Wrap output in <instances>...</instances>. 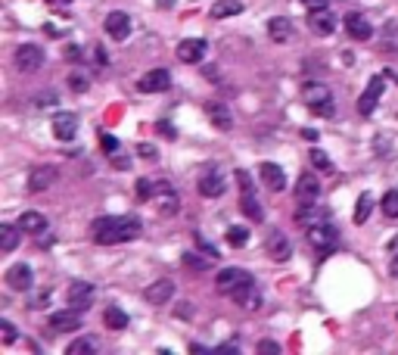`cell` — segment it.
Instances as JSON below:
<instances>
[{
  "label": "cell",
  "mask_w": 398,
  "mask_h": 355,
  "mask_svg": "<svg viewBox=\"0 0 398 355\" xmlns=\"http://www.w3.org/2000/svg\"><path fill=\"white\" fill-rule=\"evenodd\" d=\"M143 231V224L137 215H103V219L93 221V240L112 246V243H128L137 240Z\"/></svg>",
  "instance_id": "6da1fadb"
},
{
  "label": "cell",
  "mask_w": 398,
  "mask_h": 355,
  "mask_svg": "<svg viewBox=\"0 0 398 355\" xmlns=\"http://www.w3.org/2000/svg\"><path fill=\"white\" fill-rule=\"evenodd\" d=\"M302 103L308 106V110H314L317 115H327V119H333V97L330 91L324 88V84H305L302 88Z\"/></svg>",
  "instance_id": "7a4b0ae2"
},
{
  "label": "cell",
  "mask_w": 398,
  "mask_h": 355,
  "mask_svg": "<svg viewBox=\"0 0 398 355\" xmlns=\"http://www.w3.org/2000/svg\"><path fill=\"white\" fill-rule=\"evenodd\" d=\"M197 187H199V193H202L206 200H215V197H221V193H224L227 181H224V172L218 169V165H215V162H206V169L199 172Z\"/></svg>",
  "instance_id": "3957f363"
},
{
  "label": "cell",
  "mask_w": 398,
  "mask_h": 355,
  "mask_svg": "<svg viewBox=\"0 0 398 355\" xmlns=\"http://www.w3.org/2000/svg\"><path fill=\"white\" fill-rule=\"evenodd\" d=\"M249 280H252V274H249V271H243V268H224V271H218L215 284H218L221 293L234 296L237 290H240L243 284H249Z\"/></svg>",
  "instance_id": "277c9868"
},
{
  "label": "cell",
  "mask_w": 398,
  "mask_h": 355,
  "mask_svg": "<svg viewBox=\"0 0 398 355\" xmlns=\"http://www.w3.org/2000/svg\"><path fill=\"white\" fill-rule=\"evenodd\" d=\"M44 66V50L38 44H22L16 50V69L19 72H38Z\"/></svg>",
  "instance_id": "5b68a950"
},
{
  "label": "cell",
  "mask_w": 398,
  "mask_h": 355,
  "mask_svg": "<svg viewBox=\"0 0 398 355\" xmlns=\"http://www.w3.org/2000/svg\"><path fill=\"white\" fill-rule=\"evenodd\" d=\"M6 287L10 290H16V293H25V290H32V280H34V274H32V265H25V262H19V265H10L6 268Z\"/></svg>",
  "instance_id": "8992f818"
},
{
  "label": "cell",
  "mask_w": 398,
  "mask_h": 355,
  "mask_svg": "<svg viewBox=\"0 0 398 355\" xmlns=\"http://www.w3.org/2000/svg\"><path fill=\"white\" fill-rule=\"evenodd\" d=\"M153 202L162 215H175L178 212V193L168 181H156V193H153Z\"/></svg>",
  "instance_id": "52a82bcc"
},
{
  "label": "cell",
  "mask_w": 398,
  "mask_h": 355,
  "mask_svg": "<svg viewBox=\"0 0 398 355\" xmlns=\"http://www.w3.org/2000/svg\"><path fill=\"white\" fill-rule=\"evenodd\" d=\"M383 88H386V82H383L380 75L371 78V84H367V91L361 93V100H358V112H361V115H373L376 103H380V97H383Z\"/></svg>",
  "instance_id": "ba28073f"
},
{
  "label": "cell",
  "mask_w": 398,
  "mask_h": 355,
  "mask_svg": "<svg viewBox=\"0 0 398 355\" xmlns=\"http://www.w3.org/2000/svg\"><path fill=\"white\" fill-rule=\"evenodd\" d=\"M53 181H56L53 165H34V169L28 172V191H32V193H44V191H50Z\"/></svg>",
  "instance_id": "9c48e42d"
},
{
  "label": "cell",
  "mask_w": 398,
  "mask_h": 355,
  "mask_svg": "<svg viewBox=\"0 0 398 355\" xmlns=\"http://www.w3.org/2000/svg\"><path fill=\"white\" fill-rule=\"evenodd\" d=\"M308 28L314 34H321V38H327V34H333V28H336V19H333V13L327 6H317V10L308 13Z\"/></svg>",
  "instance_id": "30bf717a"
},
{
  "label": "cell",
  "mask_w": 398,
  "mask_h": 355,
  "mask_svg": "<svg viewBox=\"0 0 398 355\" xmlns=\"http://www.w3.org/2000/svg\"><path fill=\"white\" fill-rule=\"evenodd\" d=\"M168 84H171L168 69H153L137 82V88H140L143 93H162V91H168Z\"/></svg>",
  "instance_id": "8fae6325"
},
{
  "label": "cell",
  "mask_w": 398,
  "mask_h": 355,
  "mask_svg": "<svg viewBox=\"0 0 398 355\" xmlns=\"http://www.w3.org/2000/svg\"><path fill=\"white\" fill-rule=\"evenodd\" d=\"M305 234H308V240L314 243V246H333L336 243V228H333V224L324 219V221H314V224H308L305 228Z\"/></svg>",
  "instance_id": "7c38bea8"
},
{
  "label": "cell",
  "mask_w": 398,
  "mask_h": 355,
  "mask_svg": "<svg viewBox=\"0 0 398 355\" xmlns=\"http://www.w3.org/2000/svg\"><path fill=\"white\" fill-rule=\"evenodd\" d=\"M147 302L150 306H165V302L175 296V280H168V278H162V280H156V284H150L147 287Z\"/></svg>",
  "instance_id": "4fadbf2b"
},
{
  "label": "cell",
  "mask_w": 398,
  "mask_h": 355,
  "mask_svg": "<svg viewBox=\"0 0 398 355\" xmlns=\"http://www.w3.org/2000/svg\"><path fill=\"white\" fill-rule=\"evenodd\" d=\"M78 131V115L75 112H56L53 115V134L56 141H72Z\"/></svg>",
  "instance_id": "5bb4252c"
},
{
  "label": "cell",
  "mask_w": 398,
  "mask_h": 355,
  "mask_svg": "<svg viewBox=\"0 0 398 355\" xmlns=\"http://www.w3.org/2000/svg\"><path fill=\"white\" fill-rule=\"evenodd\" d=\"M289 252H293L289 237L284 234V231H271V234H267V256H274L277 262H286Z\"/></svg>",
  "instance_id": "9a60e30c"
},
{
  "label": "cell",
  "mask_w": 398,
  "mask_h": 355,
  "mask_svg": "<svg viewBox=\"0 0 398 355\" xmlns=\"http://www.w3.org/2000/svg\"><path fill=\"white\" fill-rule=\"evenodd\" d=\"M106 34L115 41H125L128 34H131V19H128L121 10L110 13V16H106Z\"/></svg>",
  "instance_id": "2e32d148"
},
{
  "label": "cell",
  "mask_w": 398,
  "mask_h": 355,
  "mask_svg": "<svg viewBox=\"0 0 398 355\" xmlns=\"http://www.w3.org/2000/svg\"><path fill=\"white\" fill-rule=\"evenodd\" d=\"M69 302L75 306L78 311H84L93 302V287L88 284V280H72L69 287Z\"/></svg>",
  "instance_id": "e0dca14e"
},
{
  "label": "cell",
  "mask_w": 398,
  "mask_h": 355,
  "mask_svg": "<svg viewBox=\"0 0 398 355\" xmlns=\"http://www.w3.org/2000/svg\"><path fill=\"white\" fill-rule=\"evenodd\" d=\"M345 32H349L354 41L373 38V25L367 22V16H361V13H349V16H345Z\"/></svg>",
  "instance_id": "ac0fdd59"
},
{
  "label": "cell",
  "mask_w": 398,
  "mask_h": 355,
  "mask_svg": "<svg viewBox=\"0 0 398 355\" xmlns=\"http://www.w3.org/2000/svg\"><path fill=\"white\" fill-rule=\"evenodd\" d=\"M206 50H208V44L202 38H187L178 44V56L184 63H199L202 56H206Z\"/></svg>",
  "instance_id": "d6986e66"
},
{
  "label": "cell",
  "mask_w": 398,
  "mask_h": 355,
  "mask_svg": "<svg viewBox=\"0 0 398 355\" xmlns=\"http://www.w3.org/2000/svg\"><path fill=\"white\" fill-rule=\"evenodd\" d=\"M50 328H53L56 333H69V330H78L81 328V315L75 311H53L50 315Z\"/></svg>",
  "instance_id": "ffe728a7"
},
{
  "label": "cell",
  "mask_w": 398,
  "mask_h": 355,
  "mask_svg": "<svg viewBox=\"0 0 398 355\" xmlns=\"http://www.w3.org/2000/svg\"><path fill=\"white\" fill-rule=\"evenodd\" d=\"M258 172H262V181L267 184V191H284L286 187V175H284V169L280 165H274V162H262L258 165Z\"/></svg>",
  "instance_id": "44dd1931"
},
{
  "label": "cell",
  "mask_w": 398,
  "mask_h": 355,
  "mask_svg": "<svg viewBox=\"0 0 398 355\" xmlns=\"http://www.w3.org/2000/svg\"><path fill=\"white\" fill-rule=\"evenodd\" d=\"M267 38H271L274 44H286V41L293 38V22H289L286 16H274L271 22H267Z\"/></svg>",
  "instance_id": "7402d4cb"
},
{
  "label": "cell",
  "mask_w": 398,
  "mask_h": 355,
  "mask_svg": "<svg viewBox=\"0 0 398 355\" xmlns=\"http://www.w3.org/2000/svg\"><path fill=\"white\" fill-rule=\"evenodd\" d=\"M234 302L240 309H258V306H262V296H258V290H256V280H249V284H243L240 290H237Z\"/></svg>",
  "instance_id": "603a6c76"
},
{
  "label": "cell",
  "mask_w": 398,
  "mask_h": 355,
  "mask_svg": "<svg viewBox=\"0 0 398 355\" xmlns=\"http://www.w3.org/2000/svg\"><path fill=\"white\" fill-rule=\"evenodd\" d=\"M296 197H299V202H317V197H321V184H317V178L314 175H302Z\"/></svg>",
  "instance_id": "cb8c5ba5"
},
{
  "label": "cell",
  "mask_w": 398,
  "mask_h": 355,
  "mask_svg": "<svg viewBox=\"0 0 398 355\" xmlns=\"http://www.w3.org/2000/svg\"><path fill=\"white\" fill-rule=\"evenodd\" d=\"M206 112H208V119H212V125H215V128H224V131H227V128L234 125V119H230V110H227L224 103H218V100L206 103Z\"/></svg>",
  "instance_id": "d4e9b609"
},
{
  "label": "cell",
  "mask_w": 398,
  "mask_h": 355,
  "mask_svg": "<svg viewBox=\"0 0 398 355\" xmlns=\"http://www.w3.org/2000/svg\"><path fill=\"white\" fill-rule=\"evenodd\" d=\"M19 228H22L25 234H41V231L47 228V219L41 212H22L19 215Z\"/></svg>",
  "instance_id": "484cf974"
},
{
  "label": "cell",
  "mask_w": 398,
  "mask_h": 355,
  "mask_svg": "<svg viewBox=\"0 0 398 355\" xmlns=\"http://www.w3.org/2000/svg\"><path fill=\"white\" fill-rule=\"evenodd\" d=\"M66 352L69 355H97L100 352V340L97 337H81V340H75V343H69Z\"/></svg>",
  "instance_id": "4316f807"
},
{
  "label": "cell",
  "mask_w": 398,
  "mask_h": 355,
  "mask_svg": "<svg viewBox=\"0 0 398 355\" xmlns=\"http://www.w3.org/2000/svg\"><path fill=\"white\" fill-rule=\"evenodd\" d=\"M240 13H243L240 0H218L212 6V19H230V16H240Z\"/></svg>",
  "instance_id": "83f0119b"
},
{
  "label": "cell",
  "mask_w": 398,
  "mask_h": 355,
  "mask_svg": "<svg viewBox=\"0 0 398 355\" xmlns=\"http://www.w3.org/2000/svg\"><path fill=\"white\" fill-rule=\"evenodd\" d=\"M19 231L22 228H13V224H0V250L13 252L19 246Z\"/></svg>",
  "instance_id": "f1b7e54d"
},
{
  "label": "cell",
  "mask_w": 398,
  "mask_h": 355,
  "mask_svg": "<svg viewBox=\"0 0 398 355\" xmlns=\"http://www.w3.org/2000/svg\"><path fill=\"white\" fill-rule=\"evenodd\" d=\"M240 209H243L246 215H249L252 221H265V209L258 206L256 193H243V200H240Z\"/></svg>",
  "instance_id": "f546056e"
},
{
  "label": "cell",
  "mask_w": 398,
  "mask_h": 355,
  "mask_svg": "<svg viewBox=\"0 0 398 355\" xmlns=\"http://www.w3.org/2000/svg\"><path fill=\"white\" fill-rule=\"evenodd\" d=\"M371 206H373V197L371 193H361L358 206H354V224H364L367 219H371Z\"/></svg>",
  "instance_id": "4dcf8cb0"
},
{
  "label": "cell",
  "mask_w": 398,
  "mask_h": 355,
  "mask_svg": "<svg viewBox=\"0 0 398 355\" xmlns=\"http://www.w3.org/2000/svg\"><path fill=\"white\" fill-rule=\"evenodd\" d=\"M103 321H106V328H112V330L128 328V315H125V311H121V309H106Z\"/></svg>",
  "instance_id": "1f68e13d"
},
{
  "label": "cell",
  "mask_w": 398,
  "mask_h": 355,
  "mask_svg": "<svg viewBox=\"0 0 398 355\" xmlns=\"http://www.w3.org/2000/svg\"><path fill=\"white\" fill-rule=\"evenodd\" d=\"M383 215L386 219H398V191H389L383 197Z\"/></svg>",
  "instance_id": "d6a6232c"
},
{
  "label": "cell",
  "mask_w": 398,
  "mask_h": 355,
  "mask_svg": "<svg viewBox=\"0 0 398 355\" xmlns=\"http://www.w3.org/2000/svg\"><path fill=\"white\" fill-rule=\"evenodd\" d=\"M311 162H314V169H317V172H324V175H330V172H333L330 156H327V153H321V150H311Z\"/></svg>",
  "instance_id": "836d02e7"
},
{
  "label": "cell",
  "mask_w": 398,
  "mask_h": 355,
  "mask_svg": "<svg viewBox=\"0 0 398 355\" xmlns=\"http://www.w3.org/2000/svg\"><path fill=\"white\" fill-rule=\"evenodd\" d=\"M16 340H19L16 328H13V324L4 318V321H0V343H4V346H13V343H16Z\"/></svg>",
  "instance_id": "e575fe53"
},
{
  "label": "cell",
  "mask_w": 398,
  "mask_h": 355,
  "mask_svg": "<svg viewBox=\"0 0 398 355\" xmlns=\"http://www.w3.org/2000/svg\"><path fill=\"white\" fill-rule=\"evenodd\" d=\"M153 193H156V184H153V181H147V178L137 181V200H140V202L153 200Z\"/></svg>",
  "instance_id": "d590c367"
},
{
  "label": "cell",
  "mask_w": 398,
  "mask_h": 355,
  "mask_svg": "<svg viewBox=\"0 0 398 355\" xmlns=\"http://www.w3.org/2000/svg\"><path fill=\"white\" fill-rule=\"evenodd\" d=\"M227 240H230V246H246V240H249V228H230L227 231Z\"/></svg>",
  "instance_id": "8d00e7d4"
},
{
  "label": "cell",
  "mask_w": 398,
  "mask_h": 355,
  "mask_svg": "<svg viewBox=\"0 0 398 355\" xmlns=\"http://www.w3.org/2000/svg\"><path fill=\"white\" fill-rule=\"evenodd\" d=\"M184 262L190 265L193 271H206V268H208V262H206V259H197V256H193V252H184Z\"/></svg>",
  "instance_id": "74e56055"
},
{
  "label": "cell",
  "mask_w": 398,
  "mask_h": 355,
  "mask_svg": "<svg viewBox=\"0 0 398 355\" xmlns=\"http://www.w3.org/2000/svg\"><path fill=\"white\" fill-rule=\"evenodd\" d=\"M69 88L78 91V93L88 91V78H84V75H75V72H72V75H69Z\"/></svg>",
  "instance_id": "f35d334b"
},
{
  "label": "cell",
  "mask_w": 398,
  "mask_h": 355,
  "mask_svg": "<svg viewBox=\"0 0 398 355\" xmlns=\"http://www.w3.org/2000/svg\"><path fill=\"white\" fill-rule=\"evenodd\" d=\"M100 147H103L106 150V153H115V150H119V141H115V137L112 134H100Z\"/></svg>",
  "instance_id": "ab89813d"
},
{
  "label": "cell",
  "mask_w": 398,
  "mask_h": 355,
  "mask_svg": "<svg viewBox=\"0 0 398 355\" xmlns=\"http://www.w3.org/2000/svg\"><path fill=\"white\" fill-rule=\"evenodd\" d=\"M256 349H258V352H262V355H271V352H274V355H277V352H280V343H274V340H262V343H258V346H256Z\"/></svg>",
  "instance_id": "60d3db41"
},
{
  "label": "cell",
  "mask_w": 398,
  "mask_h": 355,
  "mask_svg": "<svg viewBox=\"0 0 398 355\" xmlns=\"http://www.w3.org/2000/svg\"><path fill=\"white\" fill-rule=\"evenodd\" d=\"M237 181H240V187H243V193H252V178H249V172H237Z\"/></svg>",
  "instance_id": "b9f144b4"
},
{
  "label": "cell",
  "mask_w": 398,
  "mask_h": 355,
  "mask_svg": "<svg viewBox=\"0 0 398 355\" xmlns=\"http://www.w3.org/2000/svg\"><path fill=\"white\" fill-rule=\"evenodd\" d=\"M197 246H199V250H202V252H206V256H212V259H215V256H218V250H215V246H212V243H208V240H206V237H197Z\"/></svg>",
  "instance_id": "7bdbcfd3"
},
{
  "label": "cell",
  "mask_w": 398,
  "mask_h": 355,
  "mask_svg": "<svg viewBox=\"0 0 398 355\" xmlns=\"http://www.w3.org/2000/svg\"><path fill=\"white\" fill-rule=\"evenodd\" d=\"M137 153H140L143 159H156V147H153V143H140V147H137Z\"/></svg>",
  "instance_id": "ee69618b"
},
{
  "label": "cell",
  "mask_w": 398,
  "mask_h": 355,
  "mask_svg": "<svg viewBox=\"0 0 398 355\" xmlns=\"http://www.w3.org/2000/svg\"><path fill=\"white\" fill-rule=\"evenodd\" d=\"M159 134H168V137H175V128H171L168 122H159Z\"/></svg>",
  "instance_id": "f6af8a7d"
},
{
  "label": "cell",
  "mask_w": 398,
  "mask_h": 355,
  "mask_svg": "<svg viewBox=\"0 0 398 355\" xmlns=\"http://www.w3.org/2000/svg\"><path fill=\"white\" fill-rule=\"evenodd\" d=\"M112 165H115V169H128V156L121 159V156H115V153H112Z\"/></svg>",
  "instance_id": "bcb514c9"
},
{
  "label": "cell",
  "mask_w": 398,
  "mask_h": 355,
  "mask_svg": "<svg viewBox=\"0 0 398 355\" xmlns=\"http://www.w3.org/2000/svg\"><path fill=\"white\" fill-rule=\"evenodd\" d=\"M308 10H317V6H327V0H302Z\"/></svg>",
  "instance_id": "7dc6e473"
},
{
  "label": "cell",
  "mask_w": 398,
  "mask_h": 355,
  "mask_svg": "<svg viewBox=\"0 0 398 355\" xmlns=\"http://www.w3.org/2000/svg\"><path fill=\"white\" fill-rule=\"evenodd\" d=\"M50 299V293H47V290H41V293L38 296H34V306H44V302Z\"/></svg>",
  "instance_id": "c3c4849f"
},
{
  "label": "cell",
  "mask_w": 398,
  "mask_h": 355,
  "mask_svg": "<svg viewBox=\"0 0 398 355\" xmlns=\"http://www.w3.org/2000/svg\"><path fill=\"white\" fill-rule=\"evenodd\" d=\"M389 274H392V278L398 280V252H395V256H392V268H389Z\"/></svg>",
  "instance_id": "681fc988"
},
{
  "label": "cell",
  "mask_w": 398,
  "mask_h": 355,
  "mask_svg": "<svg viewBox=\"0 0 398 355\" xmlns=\"http://www.w3.org/2000/svg\"><path fill=\"white\" fill-rule=\"evenodd\" d=\"M389 252H392V256L398 252V237H392V243H389Z\"/></svg>",
  "instance_id": "f907efd6"
},
{
  "label": "cell",
  "mask_w": 398,
  "mask_h": 355,
  "mask_svg": "<svg viewBox=\"0 0 398 355\" xmlns=\"http://www.w3.org/2000/svg\"><path fill=\"white\" fill-rule=\"evenodd\" d=\"M159 6H175V0H156Z\"/></svg>",
  "instance_id": "816d5d0a"
},
{
  "label": "cell",
  "mask_w": 398,
  "mask_h": 355,
  "mask_svg": "<svg viewBox=\"0 0 398 355\" xmlns=\"http://www.w3.org/2000/svg\"><path fill=\"white\" fill-rule=\"evenodd\" d=\"M56 4H72V0H56Z\"/></svg>",
  "instance_id": "f5cc1de1"
}]
</instances>
